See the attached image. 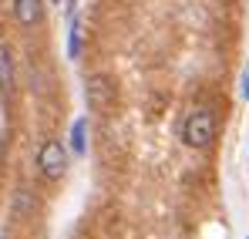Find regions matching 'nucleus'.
Listing matches in <instances>:
<instances>
[{
	"label": "nucleus",
	"mask_w": 249,
	"mask_h": 239,
	"mask_svg": "<svg viewBox=\"0 0 249 239\" xmlns=\"http://www.w3.org/2000/svg\"><path fill=\"white\" fill-rule=\"evenodd\" d=\"M215 128H219V121L215 115L209 111V108H196L185 125H182V142L189 145V148H209L212 142H215Z\"/></svg>",
	"instance_id": "1"
},
{
	"label": "nucleus",
	"mask_w": 249,
	"mask_h": 239,
	"mask_svg": "<svg viewBox=\"0 0 249 239\" xmlns=\"http://www.w3.org/2000/svg\"><path fill=\"white\" fill-rule=\"evenodd\" d=\"M37 168H41L44 179H61L64 172H68V148L61 145V142H54V138H47L41 148H37Z\"/></svg>",
	"instance_id": "2"
},
{
	"label": "nucleus",
	"mask_w": 249,
	"mask_h": 239,
	"mask_svg": "<svg viewBox=\"0 0 249 239\" xmlns=\"http://www.w3.org/2000/svg\"><path fill=\"white\" fill-rule=\"evenodd\" d=\"M84 101H88L91 111H108L115 105V81L108 78V74L88 78V84H84Z\"/></svg>",
	"instance_id": "3"
},
{
	"label": "nucleus",
	"mask_w": 249,
	"mask_h": 239,
	"mask_svg": "<svg viewBox=\"0 0 249 239\" xmlns=\"http://www.w3.org/2000/svg\"><path fill=\"white\" fill-rule=\"evenodd\" d=\"M14 17L20 27H34L44 17V3L41 0H14Z\"/></svg>",
	"instance_id": "4"
},
{
	"label": "nucleus",
	"mask_w": 249,
	"mask_h": 239,
	"mask_svg": "<svg viewBox=\"0 0 249 239\" xmlns=\"http://www.w3.org/2000/svg\"><path fill=\"white\" fill-rule=\"evenodd\" d=\"M14 91V51L0 40V94Z\"/></svg>",
	"instance_id": "5"
},
{
	"label": "nucleus",
	"mask_w": 249,
	"mask_h": 239,
	"mask_svg": "<svg viewBox=\"0 0 249 239\" xmlns=\"http://www.w3.org/2000/svg\"><path fill=\"white\" fill-rule=\"evenodd\" d=\"M81 37H84L81 20H78V17H71V37H68V54H71V61H78V57H81Z\"/></svg>",
	"instance_id": "6"
},
{
	"label": "nucleus",
	"mask_w": 249,
	"mask_h": 239,
	"mask_svg": "<svg viewBox=\"0 0 249 239\" xmlns=\"http://www.w3.org/2000/svg\"><path fill=\"white\" fill-rule=\"evenodd\" d=\"M71 148H74L78 155L88 148V121H84V118H78V121H74V128H71Z\"/></svg>",
	"instance_id": "7"
},
{
	"label": "nucleus",
	"mask_w": 249,
	"mask_h": 239,
	"mask_svg": "<svg viewBox=\"0 0 249 239\" xmlns=\"http://www.w3.org/2000/svg\"><path fill=\"white\" fill-rule=\"evenodd\" d=\"M243 98L249 101V74H246V81H243Z\"/></svg>",
	"instance_id": "8"
},
{
	"label": "nucleus",
	"mask_w": 249,
	"mask_h": 239,
	"mask_svg": "<svg viewBox=\"0 0 249 239\" xmlns=\"http://www.w3.org/2000/svg\"><path fill=\"white\" fill-rule=\"evenodd\" d=\"M51 3H61V0H51Z\"/></svg>",
	"instance_id": "9"
}]
</instances>
